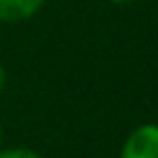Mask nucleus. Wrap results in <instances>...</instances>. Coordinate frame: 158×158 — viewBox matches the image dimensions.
<instances>
[{"label": "nucleus", "mask_w": 158, "mask_h": 158, "mask_svg": "<svg viewBox=\"0 0 158 158\" xmlns=\"http://www.w3.org/2000/svg\"><path fill=\"white\" fill-rule=\"evenodd\" d=\"M118 158H158V123L136 126L126 136Z\"/></svg>", "instance_id": "1"}, {"label": "nucleus", "mask_w": 158, "mask_h": 158, "mask_svg": "<svg viewBox=\"0 0 158 158\" xmlns=\"http://www.w3.org/2000/svg\"><path fill=\"white\" fill-rule=\"evenodd\" d=\"M47 0H0V22H25L35 17Z\"/></svg>", "instance_id": "2"}, {"label": "nucleus", "mask_w": 158, "mask_h": 158, "mask_svg": "<svg viewBox=\"0 0 158 158\" xmlns=\"http://www.w3.org/2000/svg\"><path fill=\"white\" fill-rule=\"evenodd\" d=\"M0 158H42V156L32 148L15 146V148H0Z\"/></svg>", "instance_id": "3"}, {"label": "nucleus", "mask_w": 158, "mask_h": 158, "mask_svg": "<svg viewBox=\"0 0 158 158\" xmlns=\"http://www.w3.org/2000/svg\"><path fill=\"white\" fill-rule=\"evenodd\" d=\"M5 89V67H2V62H0V91Z\"/></svg>", "instance_id": "4"}, {"label": "nucleus", "mask_w": 158, "mask_h": 158, "mask_svg": "<svg viewBox=\"0 0 158 158\" xmlns=\"http://www.w3.org/2000/svg\"><path fill=\"white\" fill-rule=\"evenodd\" d=\"M109 2H114V5H126V2H131V0H109Z\"/></svg>", "instance_id": "5"}, {"label": "nucleus", "mask_w": 158, "mask_h": 158, "mask_svg": "<svg viewBox=\"0 0 158 158\" xmlns=\"http://www.w3.org/2000/svg\"><path fill=\"white\" fill-rule=\"evenodd\" d=\"M0 148H2V126H0Z\"/></svg>", "instance_id": "6"}]
</instances>
